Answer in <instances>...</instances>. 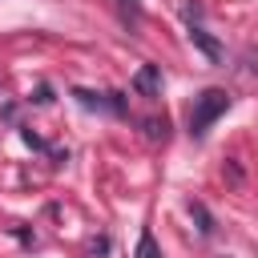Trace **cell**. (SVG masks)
<instances>
[{"instance_id": "obj_6", "label": "cell", "mask_w": 258, "mask_h": 258, "mask_svg": "<svg viewBox=\"0 0 258 258\" xmlns=\"http://www.w3.org/2000/svg\"><path fill=\"white\" fill-rule=\"evenodd\" d=\"M141 129H145V137H149V141H165V137H169L165 117H145V121H141Z\"/></svg>"}, {"instance_id": "obj_1", "label": "cell", "mask_w": 258, "mask_h": 258, "mask_svg": "<svg viewBox=\"0 0 258 258\" xmlns=\"http://www.w3.org/2000/svg\"><path fill=\"white\" fill-rule=\"evenodd\" d=\"M230 109V93L226 89H202L189 105V133L194 137H206V129Z\"/></svg>"}, {"instance_id": "obj_14", "label": "cell", "mask_w": 258, "mask_h": 258, "mask_svg": "<svg viewBox=\"0 0 258 258\" xmlns=\"http://www.w3.org/2000/svg\"><path fill=\"white\" fill-rule=\"evenodd\" d=\"M222 258H230V254H222Z\"/></svg>"}, {"instance_id": "obj_10", "label": "cell", "mask_w": 258, "mask_h": 258, "mask_svg": "<svg viewBox=\"0 0 258 258\" xmlns=\"http://www.w3.org/2000/svg\"><path fill=\"white\" fill-rule=\"evenodd\" d=\"M89 250H93V254H109V238H93Z\"/></svg>"}, {"instance_id": "obj_2", "label": "cell", "mask_w": 258, "mask_h": 258, "mask_svg": "<svg viewBox=\"0 0 258 258\" xmlns=\"http://www.w3.org/2000/svg\"><path fill=\"white\" fill-rule=\"evenodd\" d=\"M73 97H77V105H85V109H97V113H117V117H125V113H129L121 93H93V89H73Z\"/></svg>"}, {"instance_id": "obj_12", "label": "cell", "mask_w": 258, "mask_h": 258, "mask_svg": "<svg viewBox=\"0 0 258 258\" xmlns=\"http://www.w3.org/2000/svg\"><path fill=\"white\" fill-rule=\"evenodd\" d=\"M226 173H230V181H234V185L242 181V165H238V161H230V165H226Z\"/></svg>"}, {"instance_id": "obj_5", "label": "cell", "mask_w": 258, "mask_h": 258, "mask_svg": "<svg viewBox=\"0 0 258 258\" xmlns=\"http://www.w3.org/2000/svg\"><path fill=\"white\" fill-rule=\"evenodd\" d=\"M185 210H189V218L198 222V234H202V238H210V234L218 230V226H214V214H210V210H206L198 198H189V206H185Z\"/></svg>"}, {"instance_id": "obj_9", "label": "cell", "mask_w": 258, "mask_h": 258, "mask_svg": "<svg viewBox=\"0 0 258 258\" xmlns=\"http://www.w3.org/2000/svg\"><path fill=\"white\" fill-rule=\"evenodd\" d=\"M32 101H36V105H48V101H52V89H48V85H36Z\"/></svg>"}, {"instance_id": "obj_7", "label": "cell", "mask_w": 258, "mask_h": 258, "mask_svg": "<svg viewBox=\"0 0 258 258\" xmlns=\"http://www.w3.org/2000/svg\"><path fill=\"white\" fill-rule=\"evenodd\" d=\"M137 258H161V246L149 230H141V238H137Z\"/></svg>"}, {"instance_id": "obj_13", "label": "cell", "mask_w": 258, "mask_h": 258, "mask_svg": "<svg viewBox=\"0 0 258 258\" xmlns=\"http://www.w3.org/2000/svg\"><path fill=\"white\" fill-rule=\"evenodd\" d=\"M24 141H28V145H32V149H44V141H40V137H36V133H32V129H24Z\"/></svg>"}, {"instance_id": "obj_11", "label": "cell", "mask_w": 258, "mask_h": 258, "mask_svg": "<svg viewBox=\"0 0 258 258\" xmlns=\"http://www.w3.org/2000/svg\"><path fill=\"white\" fill-rule=\"evenodd\" d=\"M121 8H125V16H133V20L141 16V4H137V0H121Z\"/></svg>"}, {"instance_id": "obj_4", "label": "cell", "mask_w": 258, "mask_h": 258, "mask_svg": "<svg viewBox=\"0 0 258 258\" xmlns=\"http://www.w3.org/2000/svg\"><path fill=\"white\" fill-rule=\"evenodd\" d=\"M189 40H194V48H198L210 64H218V60H222V44H218V40H214L202 24H189Z\"/></svg>"}, {"instance_id": "obj_8", "label": "cell", "mask_w": 258, "mask_h": 258, "mask_svg": "<svg viewBox=\"0 0 258 258\" xmlns=\"http://www.w3.org/2000/svg\"><path fill=\"white\" fill-rule=\"evenodd\" d=\"M181 12H185V20L194 24V20L202 16V4H198V0H181Z\"/></svg>"}, {"instance_id": "obj_3", "label": "cell", "mask_w": 258, "mask_h": 258, "mask_svg": "<svg viewBox=\"0 0 258 258\" xmlns=\"http://www.w3.org/2000/svg\"><path fill=\"white\" fill-rule=\"evenodd\" d=\"M133 93H141V97H161V69L157 64H141L137 73H133Z\"/></svg>"}]
</instances>
